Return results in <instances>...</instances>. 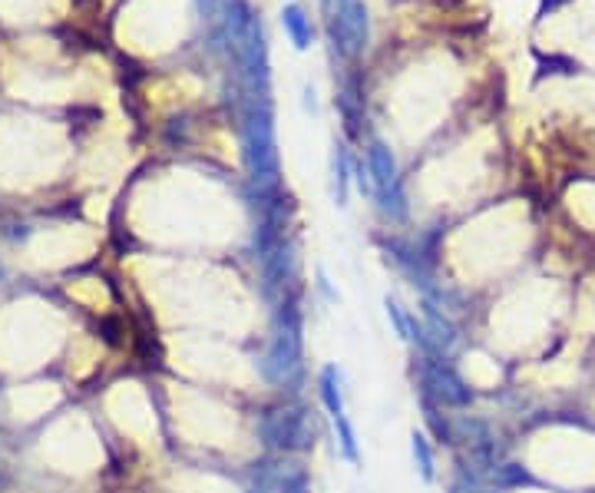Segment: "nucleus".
<instances>
[{
	"mask_svg": "<svg viewBox=\"0 0 595 493\" xmlns=\"http://www.w3.org/2000/svg\"><path fill=\"white\" fill-rule=\"evenodd\" d=\"M242 139H245V159L252 176L262 186H272L278 179V153H275V120H272V100L268 93H248L245 116H242Z\"/></svg>",
	"mask_w": 595,
	"mask_h": 493,
	"instance_id": "f257e3e1",
	"label": "nucleus"
},
{
	"mask_svg": "<svg viewBox=\"0 0 595 493\" xmlns=\"http://www.w3.org/2000/svg\"><path fill=\"white\" fill-rule=\"evenodd\" d=\"M324 20L331 44L344 60L361 57L371 44V17L364 0H324Z\"/></svg>",
	"mask_w": 595,
	"mask_h": 493,
	"instance_id": "f03ea898",
	"label": "nucleus"
},
{
	"mask_svg": "<svg viewBox=\"0 0 595 493\" xmlns=\"http://www.w3.org/2000/svg\"><path fill=\"white\" fill-rule=\"evenodd\" d=\"M321 398H324V404H328V411H331V417H334V424H338V431H341V444H344V450H348V457H351V460H357L354 431H351L348 417H344V404H341L338 384H334V368L324 371V378H321Z\"/></svg>",
	"mask_w": 595,
	"mask_h": 493,
	"instance_id": "7ed1b4c3",
	"label": "nucleus"
},
{
	"mask_svg": "<svg viewBox=\"0 0 595 493\" xmlns=\"http://www.w3.org/2000/svg\"><path fill=\"white\" fill-rule=\"evenodd\" d=\"M281 27H285L295 50H311V44H315V24H311L308 10L301 4H288L281 10Z\"/></svg>",
	"mask_w": 595,
	"mask_h": 493,
	"instance_id": "20e7f679",
	"label": "nucleus"
},
{
	"mask_svg": "<svg viewBox=\"0 0 595 493\" xmlns=\"http://www.w3.org/2000/svg\"><path fill=\"white\" fill-rule=\"evenodd\" d=\"M367 173L374 176L377 189L381 192H391L397 186V163H394V153L387 149L384 143H371L367 149Z\"/></svg>",
	"mask_w": 595,
	"mask_h": 493,
	"instance_id": "39448f33",
	"label": "nucleus"
},
{
	"mask_svg": "<svg viewBox=\"0 0 595 493\" xmlns=\"http://www.w3.org/2000/svg\"><path fill=\"white\" fill-rule=\"evenodd\" d=\"M334 186H338V199L344 202L348 196V153H344V146H338V153H334Z\"/></svg>",
	"mask_w": 595,
	"mask_h": 493,
	"instance_id": "423d86ee",
	"label": "nucleus"
},
{
	"mask_svg": "<svg viewBox=\"0 0 595 493\" xmlns=\"http://www.w3.org/2000/svg\"><path fill=\"white\" fill-rule=\"evenodd\" d=\"M414 454L420 457V470H424V477H430V450L424 444V437H414Z\"/></svg>",
	"mask_w": 595,
	"mask_h": 493,
	"instance_id": "0eeeda50",
	"label": "nucleus"
},
{
	"mask_svg": "<svg viewBox=\"0 0 595 493\" xmlns=\"http://www.w3.org/2000/svg\"><path fill=\"white\" fill-rule=\"evenodd\" d=\"M196 4L205 17H215V10H219V0H196Z\"/></svg>",
	"mask_w": 595,
	"mask_h": 493,
	"instance_id": "6e6552de",
	"label": "nucleus"
},
{
	"mask_svg": "<svg viewBox=\"0 0 595 493\" xmlns=\"http://www.w3.org/2000/svg\"><path fill=\"white\" fill-rule=\"evenodd\" d=\"M562 4V0H543V4H539V17H546L549 10H556Z\"/></svg>",
	"mask_w": 595,
	"mask_h": 493,
	"instance_id": "1a4fd4ad",
	"label": "nucleus"
}]
</instances>
